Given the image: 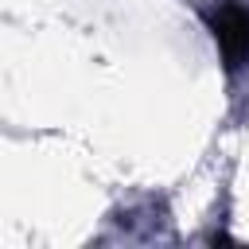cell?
<instances>
[{"mask_svg":"<svg viewBox=\"0 0 249 249\" xmlns=\"http://www.w3.org/2000/svg\"><path fill=\"white\" fill-rule=\"evenodd\" d=\"M210 31L230 70H241L249 62V8L237 0H218L210 8Z\"/></svg>","mask_w":249,"mask_h":249,"instance_id":"1","label":"cell"}]
</instances>
